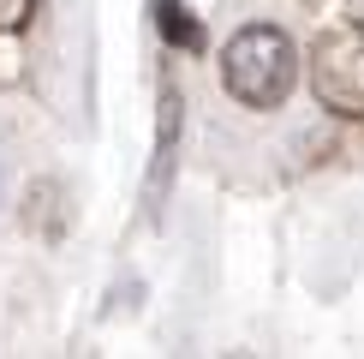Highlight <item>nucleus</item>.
Returning a JSON list of instances; mask_svg holds the SVG:
<instances>
[{"instance_id":"nucleus-4","label":"nucleus","mask_w":364,"mask_h":359,"mask_svg":"<svg viewBox=\"0 0 364 359\" xmlns=\"http://www.w3.org/2000/svg\"><path fill=\"white\" fill-rule=\"evenodd\" d=\"M30 12H36V0H0V30H24Z\"/></svg>"},{"instance_id":"nucleus-3","label":"nucleus","mask_w":364,"mask_h":359,"mask_svg":"<svg viewBox=\"0 0 364 359\" xmlns=\"http://www.w3.org/2000/svg\"><path fill=\"white\" fill-rule=\"evenodd\" d=\"M156 12H161V30H168V36H173V42H179L186 54H197V48H203V24H197L191 12L179 6V0H161Z\"/></svg>"},{"instance_id":"nucleus-2","label":"nucleus","mask_w":364,"mask_h":359,"mask_svg":"<svg viewBox=\"0 0 364 359\" xmlns=\"http://www.w3.org/2000/svg\"><path fill=\"white\" fill-rule=\"evenodd\" d=\"M311 96L341 120H364V24L341 19L328 30H316L311 60H305Z\"/></svg>"},{"instance_id":"nucleus-1","label":"nucleus","mask_w":364,"mask_h":359,"mask_svg":"<svg viewBox=\"0 0 364 359\" xmlns=\"http://www.w3.org/2000/svg\"><path fill=\"white\" fill-rule=\"evenodd\" d=\"M293 78H299V54L275 24H245V30L227 36L221 84L233 102H245V108H281Z\"/></svg>"}]
</instances>
